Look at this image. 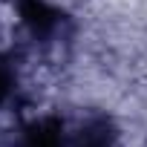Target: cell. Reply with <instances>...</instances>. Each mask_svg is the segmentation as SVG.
Instances as JSON below:
<instances>
[{"label": "cell", "mask_w": 147, "mask_h": 147, "mask_svg": "<svg viewBox=\"0 0 147 147\" xmlns=\"http://www.w3.org/2000/svg\"><path fill=\"white\" fill-rule=\"evenodd\" d=\"M113 144H115V127L104 115L87 118L69 136V147H113Z\"/></svg>", "instance_id": "obj_1"}, {"label": "cell", "mask_w": 147, "mask_h": 147, "mask_svg": "<svg viewBox=\"0 0 147 147\" xmlns=\"http://www.w3.org/2000/svg\"><path fill=\"white\" fill-rule=\"evenodd\" d=\"M18 12H20V20L35 35H49L58 26V12L46 6L43 0H18Z\"/></svg>", "instance_id": "obj_3"}, {"label": "cell", "mask_w": 147, "mask_h": 147, "mask_svg": "<svg viewBox=\"0 0 147 147\" xmlns=\"http://www.w3.org/2000/svg\"><path fill=\"white\" fill-rule=\"evenodd\" d=\"M18 147H69V136H63V124H58L55 118H43L20 133Z\"/></svg>", "instance_id": "obj_2"}, {"label": "cell", "mask_w": 147, "mask_h": 147, "mask_svg": "<svg viewBox=\"0 0 147 147\" xmlns=\"http://www.w3.org/2000/svg\"><path fill=\"white\" fill-rule=\"evenodd\" d=\"M15 84H18V69L15 61L9 55L0 52V107H3L12 95H15Z\"/></svg>", "instance_id": "obj_4"}]
</instances>
